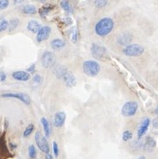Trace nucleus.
Listing matches in <instances>:
<instances>
[{
  "label": "nucleus",
  "mask_w": 158,
  "mask_h": 159,
  "mask_svg": "<svg viewBox=\"0 0 158 159\" xmlns=\"http://www.w3.org/2000/svg\"><path fill=\"white\" fill-rule=\"evenodd\" d=\"M35 141H36L37 146L38 147V148L44 153H46V155H48L50 152V148L48 146V142L47 140L46 137H44L41 134L40 131H37L35 134Z\"/></svg>",
  "instance_id": "4"
},
{
  "label": "nucleus",
  "mask_w": 158,
  "mask_h": 159,
  "mask_svg": "<svg viewBox=\"0 0 158 159\" xmlns=\"http://www.w3.org/2000/svg\"><path fill=\"white\" fill-rule=\"evenodd\" d=\"M94 5L96 6V7L103 8L107 6L108 1H106V0H96V1H94Z\"/></svg>",
  "instance_id": "25"
},
{
  "label": "nucleus",
  "mask_w": 158,
  "mask_h": 159,
  "mask_svg": "<svg viewBox=\"0 0 158 159\" xmlns=\"http://www.w3.org/2000/svg\"><path fill=\"white\" fill-rule=\"evenodd\" d=\"M54 8H55V6H53V5H51V4H47V5H45L44 7L39 8L38 13H39V15H40L41 17H45V16L47 15L49 12H51Z\"/></svg>",
  "instance_id": "19"
},
{
  "label": "nucleus",
  "mask_w": 158,
  "mask_h": 159,
  "mask_svg": "<svg viewBox=\"0 0 158 159\" xmlns=\"http://www.w3.org/2000/svg\"><path fill=\"white\" fill-rule=\"evenodd\" d=\"M138 159H146V158H145L144 157H138Z\"/></svg>",
  "instance_id": "37"
},
{
  "label": "nucleus",
  "mask_w": 158,
  "mask_h": 159,
  "mask_svg": "<svg viewBox=\"0 0 158 159\" xmlns=\"http://www.w3.org/2000/svg\"><path fill=\"white\" fill-rule=\"evenodd\" d=\"M60 5L61 7H63L64 10H65L67 13H72V8L69 3V1H66V0H64V1H61L60 2Z\"/></svg>",
  "instance_id": "21"
},
{
  "label": "nucleus",
  "mask_w": 158,
  "mask_h": 159,
  "mask_svg": "<svg viewBox=\"0 0 158 159\" xmlns=\"http://www.w3.org/2000/svg\"><path fill=\"white\" fill-rule=\"evenodd\" d=\"M34 70H35V65L33 64V65H31V66H30L29 68H28V70H27V71H28V72L29 73V72H34Z\"/></svg>",
  "instance_id": "33"
},
{
  "label": "nucleus",
  "mask_w": 158,
  "mask_h": 159,
  "mask_svg": "<svg viewBox=\"0 0 158 159\" xmlns=\"http://www.w3.org/2000/svg\"><path fill=\"white\" fill-rule=\"evenodd\" d=\"M153 126H154V128H158V118H156L153 120Z\"/></svg>",
  "instance_id": "31"
},
{
  "label": "nucleus",
  "mask_w": 158,
  "mask_h": 159,
  "mask_svg": "<svg viewBox=\"0 0 158 159\" xmlns=\"http://www.w3.org/2000/svg\"><path fill=\"white\" fill-rule=\"evenodd\" d=\"M28 151H29V157L31 159H35L37 157V151L35 147L33 145H29V148H28Z\"/></svg>",
  "instance_id": "24"
},
{
  "label": "nucleus",
  "mask_w": 158,
  "mask_h": 159,
  "mask_svg": "<svg viewBox=\"0 0 158 159\" xmlns=\"http://www.w3.org/2000/svg\"><path fill=\"white\" fill-rule=\"evenodd\" d=\"M65 120H66V115L65 112L62 111L57 112L54 117V125L57 128L63 127L65 123Z\"/></svg>",
  "instance_id": "10"
},
{
  "label": "nucleus",
  "mask_w": 158,
  "mask_h": 159,
  "mask_svg": "<svg viewBox=\"0 0 158 159\" xmlns=\"http://www.w3.org/2000/svg\"><path fill=\"white\" fill-rule=\"evenodd\" d=\"M40 122L42 123L44 128V131H45V135L46 137H49L51 134V127H50V123L45 118V117H42L40 119Z\"/></svg>",
  "instance_id": "18"
},
{
  "label": "nucleus",
  "mask_w": 158,
  "mask_h": 159,
  "mask_svg": "<svg viewBox=\"0 0 158 159\" xmlns=\"http://www.w3.org/2000/svg\"><path fill=\"white\" fill-rule=\"evenodd\" d=\"M83 72L88 76L95 77L100 72V65L95 60H87L83 63Z\"/></svg>",
  "instance_id": "2"
},
{
  "label": "nucleus",
  "mask_w": 158,
  "mask_h": 159,
  "mask_svg": "<svg viewBox=\"0 0 158 159\" xmlns=\"http://www.w3.org/2000/svg\"><path fill=\"white\" fill-rule=\"evenodd\" d=\"M22 13L25 15H34L37 13V9L33 5H26L22 8Z\"/></svg>",
  "instance_id": "20"
},
{
  "label": "nucleus",
  "mask_w": 158,
  "mask_h": 159,
  "mask_svg": "<svg viewBox=\"0 0 158 159\" xmlns=\"http://www.w3.org/2000/svg\"><path fill=\"white\" fill-rule=\"evenodd\" d=\"M10 146H11V148H16V147H17L16 145L13 144V143H10Z\"/></svg>",
  "instance_id": "35"
},
{
  "label": "nucleus",
  "mask_w": 158,
  "mask_h": 159,
  "mask_svg": "<svg viewBox=\"0 0 158 159\" xmlns=\"http://www.w3.org/2000/svg\"><path fill=\"white\" fill-rule=\"evenodd\" d=\"M91 53L94 58L98 60H104L106 58L107 56V50L106 48L102 47L100 45L93 44L91 47Z\"/></svg>",
  "instance_id": "6"
},
{
  "label": "nucleus",
  "mask_w": 158,
  "mask_h": 159,
  "mask_svg": "<svg viewBox=\"0 0 158 159\" xmlns=\"http://www.w3.org/2000/svg\"><path fill=\"white\" fill-rule=\"evenodd\" d=\"M34 128H35L34 124L29 123V125L26 127V129L24 130V131H23V137H29V135L32 133V131L34 130Z\"/></svg>",
  "instance_id": "22"
},
{
  "label": "nucleus",
  "mask_w": 158,
  "mask_h": 159,
  "mask_svg": "<svg viewBox=\"0 0 158 159\" xmlns=\"http://www.w3.org/2000/svg\"><path fill=\"white\" fill-rule=\"evenodd\" d=\"M56 63V56L53 52L46 51L41 56V64L45 68L52 67Z\"/></svg>",
  "instance_id": "7"
},
{
  "label": "nucleus",
  "mask_w": 158,
  "mask_h": 159,
  "mask_svg": "<svg viewBox=\"0 0 158 159\" xmlns=\"http://www.w3.org/2000/svg\"><path fill=\"white\" fill-rule=\"evenodd\" d=\"M0 73H1V72H0Z\"/></svg>",
  "instance_id": "38"
},
{
  "label": "nucleus",
  "mask_w": 158,
  "mask_h": 159,
  "mask_svg": "<svg viewBox=\"0 0 158 159\" xmlns=\"http://www.w3.org/2000/svg\"><path fill=\"white\" fill-rule=\"evenodd\" d=\"M62 78L64 80L65 85L67 87H74L76 85V78H75V76L72 74V72H69L66 71L64 73V75L62 76Z\"/></svg>",
  "instance_id": "11"
},
{
  "label": "nucleus",
  "mask_w": 158,
  "mask_h": 159,
  "mask_svg": "<svg viewBox=\"0 0 158 159\" xmlns=\"http://www.w3.org/2000/svg\"><path fill=\"white\" fill-rule=\"evenodd\" d=\"M156 115L158 116V107H156Z\"/></svg>",
  "instance_id": "36"
},
{
  "label": "nucleus",
  "mask_w": 158,
  "mask_h": 159,
  "mask_svg": "<svg viewBox=\"0 0 158 159\" xmlns=\"http://www.w3.org/2000/svg\"><path fill=\"white\" fill-rule=\"evenodd\" d=\"M114 27H115V22L113 21V19L109 17H105V18H102L100 21H98L96 24L95 31L98 36H107L113 30Z\"/></svg>",
  "instance_id": "1"
},
{
  "label": "nucleus",
  "mask_w": 158,
  "mask_h": 159,
  "mask_svg": "<svg viewBox=\"0 0 158 159\" xmlns=\"http://www.w3.org/2000/svg\"><path fill=\"white\" fill-rule=\"evenodd\" d=\"M33 81H34V82H36V83H40V82L42 81V78H41V76H40L39 74H36V75H34V77H33Z\"/></svg>",
  "instance_id": "30"
},
{
  "label": "nucleus",
  "mask_w": 158,
  "mask_h": 159,
  "mask_svg": "<svg viewBox=\"0 0 158 159\" xmlns=\"http://www.w3.org/2000/svg\"><path fill=\"white\" fill-rule=\"evenodd\" d=\"M51 29L50 26L47 25V26H43L40 30L37 33V41L38 42H42L44 40L47 39L51 34Z\"/></svg>",
  "instance_id": "9"
},
{
  "label": "nucleus",
  "mask_w": 158,
  "mask_h": 159,
  "mask_svg": "<svg viewBox=\"0 0 158 159\" xmlns=\"http://www.w3.org/2000/svg\"><path fill=\"white\" fill-rule=\"evenodd\" d=\"M19 20L18 19H16V18H15V19H12L10 22H9V27H8V30L9 31H13L19 25Z\"/></svg>",
  "instance_id": "23"
},
{
  "label": "nucleus",
  "mask_w": 158,
  "mask_h": 159,
  "mask_svg": "<svg viewBox=\"0 0 158 159\" xmlns=\"http://www.w3.org/2000/svg\"><path fill=\"white\" fill-rule=\"evenodd\" d=\"M2 98H17L19 100H21L26 105L30 104V98L27 94L24 93H5V94L1 95Z\"/></svg>",
  "instance_id": "8"
},
{
  "label": "nucleus",
  "mask_w": 158,
  "mask_h": 159,
  "mask_svg": "<svg viewBox=\"0 0 158 159\" xmlns=\"http://www.w3.org/2000/svg\"><path fill=\"white\" fill-rule=\"evenodd\" d=\"M132 139V133L129 130H124L122 133V139L123 141H128Z\"/></svg>",
  "instance_id": "26"
},
{
  "label": "nucleus",
  "mask_w": 158,
  "mask_h": 159,
  "mask_svg": "<svg viewBox=\"0 0 158 159\" xmlns=\"http://www.w3.org/2000/svg\"><path fill=\"white\" fill-rule=\"evenodd\" d=\"M65 46V41L61 39H55L51 41V47L55 50H59Z\"/></svg>",
  "instance_id": "17"
},
{
  "label": "nucleus",
  "mask_w": 158,
  "mask_h": 159,
  "mask_svg": "<svg viewBox=\"0 0 158 159\" xmlns=\"http://www.w3.org/2000/svg\"><path fill=\"white\" fill-rule=\"evenodd\" d=\"M156 140L152 137H147L146 139L145 143H144V150L148 152L153 151L154 148H156Z\"/></svg>",
  "instance_id": "15"
},
{
  "label": "nucleus",
  "mask_w": 158,
  "mask_h": 159,
  "mask_svg": "<svg viewBox=\"0 0 158 159\" xmlns=\"http://www.w3.org/2000/svg\"><path fill=\"white\" fill-rule=\"evenodd\" d=\"M9 6L8 0H0V10L6 9Z\"/></svg>",
  "instance_id": "28"
},
{
  "label": "nucleus",
  "mask_w": 158,
  "mask_h": 159,
  "mask_svg": "<svg viewBox=\"0 0 158 159\" xmlns=\"http://www.w3.org/2000/svg\"><path fill=\"white\" fill-rule=\"evenodd\" d=\"M12 76L15 80H20V81H27V80H29L30 79V74L28 72H24V71L14 72Z\"/></svg>",
  "instance_id": "12"
},
{
  "label": "nucleus",
  "mask_w": 158,
  "mask_h": 159,
  "mask_svg": "<svg viewBox=\"0 0 158 159\" xmlns=\"http://www.w3.org/2000/svg\"><path fill=\"white\" fill-rule=\"evenodd\" d=\"M42 27H41V25H40V23L38 22H37L35 20H31V21H29L28 22V24H27V29L29 31H31V32H33V33H38L40 29H41Z\"/></svg>",
  "instance_id": "16"
},
{
  "label": "nucleus",
  "mask_w": 158,
  "mask_h": 159,
  "mask_svg": "<svg viewBox=\"0 0 158 159\" xmlns=\"http://www.w3.org/2000/svg\"><path fill=\"white\" fill-rule=\"evenodd\" d=\"M138 103L134 101H129L125 103L123 105L122 108V116L125 117H129V116H133L138 111Z\"/></svg>",
  "instance_id": "5"
},
{
  "label": "nucleus",
  "mask_w": 158,
  "mask_h": 159,
  "mask_svg": "<svg viewBox=\"0 0 158 159\" xmlns=\"http://www.w3.org/2000/svg\"><path fill=\"white\" fill-rule=\"evenodd\" d=\"M6 78H7V75H6L4 72H1V73H0V80H1V81H4V80H6Z\"/></svg>",
  "instance_id": "32"
},
{
  "label": "nucleus",
  "mask_w": 158,
  "mask_h": 159,
  "mask_svg": "<svg viewBox=\"0 0 158 159\" xmlns=\"http://www.w3.org/2000/svg\"><path fill=\"white\" fill-rule=\"evenodd\" d=\"M53 150H54V154L56 156V157H57L59 155V148H58V145L56 141L53 142Z\"/></svg>",
  "instance_id": "29"
},
{
  "label": "nucleus",
  "mask_w": 158,
  "mask_h": 159,
  "mask_svg": "<svg viewBox=\"0 0 158 159\" xmlns=\"http://www.w3.org/2000/svg\"><path fill=\"white\" fill-rule=\"evenodd\" d=\"M145 50L143 46H140L138 44H131L123 48V54L128 57H138L140 56Z\"/></svg>",
  "instance_id": "3"
},
{
  "label": "nucleus",
  "mask_w": 158,
  "mask_h": 159,
  "mask_svg": "<svg viewBox=\"0 0 158 159\" xmlns=\"http://www.w3.org/2000/svg\"><path fill=\"white\" fill-rule=\"evenodd\" d=\"M149 124H150V120L148 118H145L138 130V139H141V137L145 135V133L147 132V130L149 127Z\"/></svg>",
  "instance_id": "13"
},
{
  "label": "nucleus",
  "mask_w": 158,
  "mask_h": 159,
  "mask_svg": "<svg viewBox=\"0 0 158 159\" xmlns=\"http://www.w3.org/2000/svg\"><path fill=\"white\" fill-rule=\"evenodd\" d=\"M131 39H132V36H131V34L129 33V32L122 33V34H121L120 36L118 37V39H117L118 43L121 44L122 46H125V47L129 46V44L130 43Z\"/></svg>",
  "instance_id": "14"
},
{
  "label": "nucleus",
  "mask_w": 158,
  "mask_h": 159,
  "mask_svg": "<svg viewBox=\"0 0 158 159\" xmlns=\"http://www.w3.org/2000/svg\"><path fill=\"white\" fill-rule=\"evenodd\" d=\"M8 27H9V22H8L6 19L2 20V21L0 22V32H2V31L7 30Z\"/></svg>",
  "instance_id": "27"
},
{
  "label": "nucleus",
  "mask_w": 158,
  "mask_h": 159,
  "mask_svg": "<svg viewBox=\"0 0 158 159\" xmlns=\"http://www.w3.org/2000/svg\"><path fill=\"white\" fill-rule=\"evenodd\" d=\"M46 159H54V158H53V157L51 156L50 154H48V155H46Z\"/></svg>",
  "instance_id": "34"
}]
</instances>
